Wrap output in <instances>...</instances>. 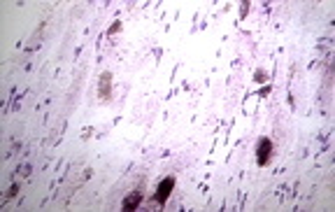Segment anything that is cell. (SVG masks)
<instances>
[{
    "instance_id": "cell-1",
    "label": "cell",
    "mask_w": 335,
    "mask_h": 212,
    "mask_svg": "<svg viewBox=\"0 0 335 212\" xmlns=\"http://www.w3.org/2000/svg\"><path fill=\"white\" fill-rule=\"evenodd\" d=\"M172 187H175V177H166V179H161V184H159V191H156V203L163 205L168 201V196L172 194Z\"/></svg>"
},
{
    "instance_id": "cell-2",
    "label": "cell",
    "mask_w": 335,
    "mask_h": 212,
    "mask_svg": "<svg viewBox=\"0 0 335 212\" xmlns=\"http://www.w3.org/2000/svg\"><path fill=\"white\" fill-rule=\"evenodd\" d=\"M270 154H272V144H270L268 138H263L259 142V149H256V161H259V166H268Z\"/></svg>"
},
{
    "instance_id": "cell-3",
    "label": "cell",
    "mask_w": 335,
    "mask_h": 212,
    "mask_svg": "<svg viewBox=\"0 0 335 212\" xmlns=\"http://www.w3.org/2000/svg\"><path fill=\"white\" fill-rule=\"evenodd\" d=\"M112 72H102V77H100V98L105 101V98H109V89H112Z\"/></svg>"
},
{
    "instance_id": "cell-4",
    "label": "cell",
    "mask_w": 335,
    "mask_h": 212,
    "mask_svg": "<svg viewBox=\"0 0 335 212\" xmlns=\"http://www.w3.org/2000/svg\"><path fill=\"white\" fill-rule=\"evenodd\" d=\"M140 201H142V194H140V191L128 194L126 196V201H124V210H135V208L140 205Z\"/></svg>"
}]
</instances>
